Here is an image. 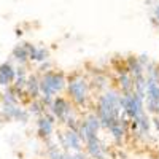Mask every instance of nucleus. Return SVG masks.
Masks as SVG:
<instances>
[{
  "label": "nucleus",
  "mask_w": 159,
  "mask_h": 159,
  "mask_svg": "<svg viewBox=\"0 0 159 159\" xmlns=\"http://www.w3.org/2000/svg\"><path fill=\"white\" fill-rule=\"evenodd\" d=\"M67 84V78L64 72H54V70H46L43 72L40 78V100L43 102L45 107H49V103L56 94L62 92Z\"/></svg>",
  "instance_id": "nucleus-2"
},
{
  "label": "nucleus",
  "mask_w": 159,
  "mask_h": 159,
  "mask_svg": "<svg viewBox=\"0 0 159 159\" xmlns=\"http://www.w3.org/2000/svg\"><path fill=\"white\" fill-rule=\"evenodd\" d=\"M24 91H25V94L29 96V99H38L40 97V78H38L37 73L27 75Z\"/></svg>",
  "instance_id": "nucleus-12"
},
{
  "label": "nucleus",
  "mask_w": 159,
  "mask_h": 159,
  "mask_svg": "<svg viewBox=\"0 0 159 159\" xmlns=\"http://www.w3.org/2000/svg\"><path fill=\"white\" fill-rule=\"evenodd\" d=\"M116 72H118V84H119V89L123 91V94H127V92L134 91V80H132L130 73L127 72L126 65L118 69Z\"/></svg>",
  "instance_id": "nucleus-10"
},
{
  "label": "nucleus",
  "mask_w": 159,
  "mask_h": 159,
  "mask_svg": "<svg viewBox=\"0 0 159 159\" xmlns=\"http://www.w3.org/2000/svg\"><path fill=\"white\" fill-rule=\"evenodd\" d=\"M92 83H97V86L94 84V89H96V88H97L99 91L108 89V81H107V78H105L103 75H96L94 80H92Z\"/></svg>",
  "instance_id": "nucleus-21"
},
{
  "label": "nucleus",
  "mask_w": 159,
  "mask_h": 159,
  "mask_svg": "<svg viewBox=\"0 0 159 159\" xmlns=\"http://www.w3.org/2000/svg\"><path fill=\"white\" fill-rule=\"evenodd\" d=\"M27 49H29V62H43L49 59V49L45 46H34L27 43Z\"/></svg>",
  "instance_id": "nucleus-14"
},
{
  "label": "nucleus",
  "mask_w": 159,
  "mask_h": 159,
  "mask_svg": "<svg viewBox=\"0 0 159 159\" xmlns=\"http://www.w3.org/2000/svg\"><path fill=\"white\" fill-rule=\"evenodd\" d=\"M84 145H86V153L91 159H107V151H105L103 145L97 135L86 140Z\"/></svg>",
  "instance_id": "nucleus-9"
},
{
  "label": "nucleus",
  "mask_w": 159,
  "mask_h": 159,
  "mask_svg": "<svg viewBox=\"0 0 159 159\" xmlns=\"http://www.w3.org/2000/svg\"><path fill=\"white\" fill-rule=\"evenodd\" d=\"M137 59H139V62L143 65V69H145V65H147V64L150 62V59H148V56H147V54H142V56H140V57H137Z\"/></svg>",
  "instance_id": "nucleus-25"
},
{
  "label": "nucleus",
  "mask_w": 159,
  "mask_h": 159,
  "mask_svg": "<svg viewBox=\"0 0 159 159\" xmlns=\"http://www.w3.org/2000/svg\"><path fill=\"white\" fill-rule=\"evenodd\" d=\"M51 67H52V65H51V62H49V59H46V61H43V62H40V69H38V70H40V72H42V73H43V72H46V70H49Z\"/></svg>",
  "instance_id": "nucleus-22"
},
{
  "label": "nucleus",
  "mask_w": 159,
  "mask_h": 159,
  "mask_svg": "<svg viewBox=\"0 0 159 159\" xmlns=\"http://www.w3.org/2000/svg\"><path fill=\"white\" fill-rule=\"evenodd\" d=\"M107 130H110V134H111L113 140H115L118 145H121V143H123L124 135H126V129L123 127L121 123H119V119H118V121H115V123H111V124L107 127Z\"/></svg>",
  "instance_id": "nucleus-17"
},
{
  "label": "nucleus",
  "mask_w": 159,
  "mask_h": 159,
  "mask_svg": "<svg viewBox=\"0 0 159 159\" xmlns=\"http://www.w3.org/2000/svg\"><path fill=\"white\" fill-rule=\"evenodd\" d=\"M145 99H142L134 91L127 92V94L119 96V105H121V111L126 113L129 119H137L145 113Z\"/></svg>",
  "instance_id": "nucleus-4"
},
{
  "label": "nucleus",
  "mask_w": 159,
  "mask_h": 159,
  "mask_svg": "<svg viewBox=\"0 0 159 159\" xmlns=\"http://www.w3.org/2000/svg\"><path fill=\"white\" fill-rule=\"evenodd\" d=\"M153 22H154V24H159V2H157L156 7H154V18H153Z\"/></svg>",
  "instance_id": "nucleus-24"
},
{
  "label": "nucleus",
  "mask_w": 159,
  "mask_h": 159,
  "mask_svg": "<svg viewBox=\"0 0 159 159\" xmlns=\"http://www.w3.org/2000/svg\"><path fill=\"white\" fill-rule=\"evenodd\" d=\"M157 111H159V105H157Z\"/></svg>",
  "instance_id": "nucleus-28"
},
{
  "label": "nucleus",
  "mask_w": 159,
  "mask_h": 159,
  "mask_svg": "<svg viewBox=\"0 0 159 159\" xmlns=\"http://www.w3.org/2000/svg\"><path fill=\"white\" fill-rule=\"evenodd\" d=\"M96 115L100 119V127L107 129L111 123L118 121L121 115V105H119V94L115 89H105L103 94L97 99V111Z\"/></svg>",
  "instance_id": "nucleus-1"
},
{
  "label": "nucleus",
  "mask_w": 159,
  "mask_h": 159,
  "mask_svg": "<svg viewBox=\"0 0 159 159\" xmlns=\"http://www.w3.org/2000/svg\"><path fill=\"white\" fill-rule=\"evenodd\" d=\"M45 111V105L40 99H30V105H29V113L35 115V116H42Z\"/></svg>",
  "instance_id": "nucleus-19"
},
{
  "label": "nucleus",
  "mask_w": 159,
  "mask_h": 159,
  "mask_svg": "<svg viewBox=\"0 0 159 159\" xmlns=\"http://www.w3.org/2000/svg\"><path fill=\"white\" fill-rule=\"evenodd\" d=\"M145 99H147V111L153 115H159L157 105H159V81L151 78H147L145 83Z\"/></svg>",
  "instance_id": "nucleus-6"
},
{
  "label": "nucleus",
  "mask_w": 159,
  "mask_h": 159,
  "mask_svg": "<svg viewBox=\"0 0 159 159\" xmlns=\"http://www.w3.org/2000/svg\"><path fill=\"white\" fill-rule=\"evenodd\" d=\"M16 76V69L11 65V62H3L0 65V86H10L13 83V80Z\"/></svg>",
  "instance_id": "nucleus-13"
},
{
  "label": "nucleus",
  "mask_w": 159,
  "mask_h": 159,
  "mask_svg": "<svg viewBox=\"0 0 159 159\" xmlns=\"http://www.w3.org/2000/svg\"><path fill=\"white\" fill-rule=\"evenodd\" d=\"M0 113L5 119L8 121H21L22 124H25L30 118L29 110H24L19 107V103H7L2 102V108H0Z\"/></svg>",
  "instance_id": "nucleus-7"
},
{
  "label": "nucleus",
  "mask_w": 159,
  "mask_h": 159,
  "mask_svg": "<svg viewBox=\"0 0 159 159\" xmlns=\"http://www.w3.org/2000/svg\"><path fill=\"white\" fill-rule=\"evenodd\" d=\"M11 57L15 59L19 65H25L29 62V49H27V42L24 43H19L13 48V52H11Z\"/></svg>",
  "instance_id": "nucleus-16"
},
{
  "label": "nucleus",
  "mask_w": 159,
  "mask_h": 159,
  "mask_svg": "<svg viewBox=\"0 0 159 159\" xmlns=\"http://www.w3.org/2000/svg\"><path fill=\"white\" fill-rule=\"evenodd\" d=\"M83 121L86 123V126H88L92 132H96V134H97V132L102 129V127H100V119H99V116H97L96 113H91V115H88V116L83 119Z\"/></svg>",
  "instance_id": "nucleus-18"
},
{
  "label": "nucleus",
  "mask_w": 159,
  "mask_h": 159,
  "mask_svg": "<svg viewBox=\"0 0 159 159\" xmlns=\"http://www.w3.org/2000/svg\"><path fill=\"white\" fill-rule=\"evenodd\" d=\"M67 92L70 96V100L76 105V107H84L89 100V81L80 73L72 75L67 78Z\"/></svg>",
  "instance_id": "nucleus-3"
},
{
  "label": "nucleus",
  "mask_w": 159,
  "mask_h": 159,
  "mask_svg": "<svg viewBox=\"0 0 159 159\" xmlns=\"http://www.w3.org/2000/svg\"><path fill=\"white\" fill-rule=\"evenodd\" d=\"M49 111L54 115L56 119H59L61 123H65L67 121V118H70L73 115V105L62 96H54L49 103Z\"/></svg>",
  "instance_id": "nucleus-5"
},
{
  "label": "nucleus",
  "mask_w": 159,
  "mask_h": 159,
  "mask_svg": "<svg viewBox=\"0 0 159 159\" xmlns=\"http://www.w3.org/2000/svg\"><path fill=\"white\" fill-rule=\"evenodd\" d=\"M52 132H54V123L49 121V119L42 115V116H38L37 119V134L40 139H49L52 135Z\"/></svg>",
  "instance_id": "nucleus-11"
},
{
  "label": "nucleus",
  "mask_w": 159,
  "mask_h": 159,
  "mask_svg": "<svg viewBox=\"0 0 159 159\" xmlns=\"http://www.w3.org/2000/svg\"><path fill=\"white\" fill-rule=\"evenodd\" d=\"M64 159H75V156L70 154V153H65V157H64Z\"/></svg>",
  "instance_id": "nucleus-26"
},
{
  "label": "nucleus",
  "mask_w": 159,
  "mask_h": 159,
  "mask_svg": "<svg viewBox=\"0 0 159 159\" xmlns=\"http://www.w3.org/2000/svg\"><path fill=\"white\" fill-rule=\"evenodd\" d=\"M75 159H89L88 153H83V150H80V151H75Z\"/></svg>",
  "instance_id": "nucleus-23"
},
{
  "label": "nucleus",
  "mask_w": 159,
  "mask_h": 159,
  "mask_svg": "<svg viewBox=\"0 0 159 159\" xmlns=\"http://www.w3.org/2000/svg\"><path fill=\"white\" fill-rule=\"evenodd\" d=\"M126 69L130 73L132 80H137V78L145 76V69H143V65L139 62V59L135 56H129L126 59Z\"/></svg>",
  "instance_id": "nucleus-15"
},
{
  "label": "nucleus",
  "mask_w": 159,
  "mask_h": 159,
  "mask_svg": "<svg viewBox=\"0 0 159 159\" xmlns=\"http://www.w3.org/2000/svg\"><path fill=\"white\" fill-rule=\"evenodd\" d=\"M48 157L49 159H64L65 157V153H62L59 150V147L56 143H51L48 147Z\"/></svg>",
  "instance_id": "nucleus-20"
},
{
  "label": "nucleus",
  "mask_w": 159,
  "mask_h": 159,
  "mask_svg": "<svg viewBox=\"0 0 159 159\" xmlns=\"http://www.w3.org/2000/svg\"><path fill=\"white\" fill-rule=\"evenodd\" d=\"M59 142L65 151H80L83 150V140L80 139L78 132L73 129H67L64 134H59Z\"/></svg>",
  "instance_id": "nucleus-8"
},
{
  "label": "nucleus",
  "mask_w": 159,
  "mask_h": 159,
  "mask_svg": "<svg viewBox=\"0 0 159 159\" xmlns=\"http://www.w3.org/2000/svg\"><path fill=\"white\" fill-rule=\"evenodd\" d=\"M16 37H22V30L21 29H16Z\"/></svg>",
  "instance_id": "nucleus-27"
}]
</instances>
